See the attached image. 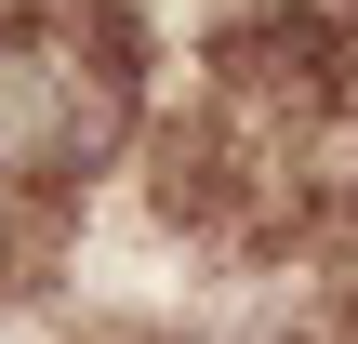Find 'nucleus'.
Returning a JSON list of instances; mask_svg holds the SVG:
<instances>
[{"instance_id": "f257e3e1", "label": "nucleus", "mask_w": 358, "mask_h": 344, "mask_svg": "<svg viewBox=\"0 0 358 344\" xmlns=\"http://www.w3.org/2000/svg\"><path fill=\"white\" fill-rule=\"evenodd\" d=\"M146 133V27L120 0H0V239L66 225Z\"/></svg>"}]
</instances>
